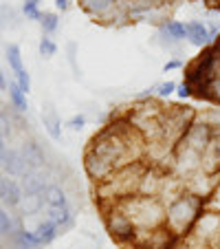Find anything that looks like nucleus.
<instances>
[{
    "instance_id": "nucleus-32",
    "label": "nucleus",
    "mask_w": 220,
    "mask_h": 249,
    "mask_svg": "<svg viewBox=\"0 0 220 249\" xmlns=\"http://www.w3.org/2000/svg\"><path fill=\"white\" fill-rule=\"evenodd\" d=\"M55 7H57L60 11H68L70 2H68V0H55Z\"/></svg>"
},
{
    "instance_id": "nucleus-34",
    "label": "nucleus",
    "mask_w": 220,
    "mask_h": 249,
    "mask_svg": "<svg viewBox=\"0 0 220 249\" xmlns=\"http://www.w3.org/2000/svg\"><path fill=\"white\" fill-rule=\"evenodd\" d=\"M211 249H220V236L214 240V243H211Z\"/></svg>"
},
{
    "instance_id": "nucleus-15",
    "label": "nucleus",
    "mask_w": 220,
    "mask_h": 249,
    "mask_svg": "<svg viewBox=\"0 0 220 249\" xmlns=\"http://www.w3.org/2000/svg\"><path fill=\"white\" fill-rule=\"evenodd\" d=\"M33 236L38 238V243L40 245H49V243H53V240L57 238V234H60V230H57V225H53L49 218H44V221H40L38 225L33 227Z\"/></svg>"
},
{
    "instance_id": "nucleus-4",
    "label": "nucleus",
    "mask_w": 220,
    "mask_h": 249,
    "mask_svg": "<svg viewBox=\"0 0 220 249\" xmlns=\"http://www.w3.org/2000/svg\"><path fill=\"white\" fill-rule=\"evenodd\" d=\"M211 137H214V130H211L209 126H207L205 122H201V119H194V124L185 130V135L181 137V141H178V146H185L189 148V150L198 152V155H203V152L207 150V146H209Z\"/></svg>"
},
{
    "instance_id": "nucleus-24",
    "label": "nucleus",
    "mask_w": 220,
    "mask_h": 249,
    "mask_svg": "<svg viewBox=\"0 0 220 249\" xmlns=\"http://www.w3.org/2000/svg\"><path fill=\"white\" fill-rule=\"evenodd\" d=\"M38 49H40V55H42V57H53V55H55V51H57L55 42H53L51 38H47V36L40 40V47Z\"/></svg>"
},
{
    "instance_id": "nucleus-28",
    "label": "nucleus",
    "mask_w": 220,
    "mask_h": 249,
    "mask_svg": "<svg viewBox=\"0 0 220 249\" xmlns=\"http://www.w3.org/2000/svg\"><path fill=\"white\" fill-rule=\"evenodd\" d=\"M84 124H86V117L84 115H75V117H70L68 119V124H66V126L70 128V130H82V128H84Z\"/></svg>"
},
{
    "instance_id": "nucleus-1",
    "label": "nucleus",
    "mask_w": 220,
    "mask_h": 249,
    "mask_svg": "<svg viewBox=\"0 0 220 249\" xmlns=\"http://www.w3.org/2000/svg\"><path fill=\"white\" fill-rule=\"evenodd\" d=\"M115 205L123 214H128V218L136 227V231H154L165 225V203L159 196L132 194V196L119 198Z\"/></svg>"
},
{
    "instance_id": "nucleus-5",
    "label": "nucleus",
    "mask_w": 220,
    "mask_h": 249,
    "mask_svg": "<svg viewBox=\"0 0 220 249\" xmlns=\"http://www.w3.org/2000/svg\"><path fill=\"white\" fill-rule=\"evenodd\" d=\"M189 234L211 245L220 236V212L218 210H207L205 207V210L201 212V216L196 218V223H194V227H192Z\"/></svg>"
},
{
    "instance_id": "nucleus-20",
    "label": "nucleus",
    "mask_w": 220,
    "mask_h": 249,
    "mask_svg": "<svg viewBox=\"0 0 220 249\" xmlns=\"http://www.w3.org/2000/svg\"><path fill=\"white\" fill-rule=\"evenodd\" d=\"M7 62H9V69L14 71V75L22 73L24 64H22V53H20L18 44H7Z\"/></svg>"
},
{
    "instance_id": "nucleus-7",
    "label": "nucleus",
    "mask_w": 220,
    "mask_h": 249,
    "mask_svg": "<svg viewBox=\"0 0 220 249\" xmlns=\"http://www.w3.org/2000/svg\"><path fill=\"white\" fill-rule=\"evenodd\" d=\"M0 172H5L7 177H11V179H22L27 172H31V168H29L27 159H24L22 150L20 148H9L5 155V163H2V170Z\"/></svg>"
},
{
    "instance_id": "nucleus-19",
    "label": "nucleus",
    "mask_w": 220,
    "mask_h": 249,
    "mask_svg": "<svg viewBox=\"0 0 220 249\" xmlns=\"http://www.w3.org/2000/svg\"><path fill=\"white\" fill-rule=\"evenodd\" d=\"M20 221H14L11 214L0 205V238H7V236H14V231L18 230Z\"/></svg>"
},
{
    "instance_id": "nucleus-8",
    "label": "nucleus",
    "mask_w": 220,
    "mask_h": 249,
    "mask_svg": "<svg viewBox=\"0 0 220 249\" xmlns=\"http://www.w3.org/2000/svg\"><path fill=\"white\" fill-rule=\"evenodd\" d=\"M201 170L203 172H207V174H211V177H218L220 174V130L214 132V137H211L207 150L203 152Z\"/></svg>"
},
{
    "instance_id": "nucleus-2",
    "label": "nucleus",
    "mask_w": 220,
    "mask_h": 249,
    "mask_svg": "<svg viewBox=\"0 0 220 249\" xmlns=\"http://www.w3.org/2000/svg\"><path fill=\"white\" fill-rule=\"evenodd\" d=\"M205 210V201L196 194L181 192L165 205V227L172 231L176 238H183L192 231L196 218Z\"/></svg>"
},
{
    "instance_id": "nucleus-22",
    "label": "nucleus",
    "mask_w": 220,
    "mask_h": 249,
    "mask_svg": "<svg viewBox=\"0 0 220 249\" xmlns=\"http://www.w3.org/2000/svg\"><path fill=\"white\" fill-rule=\"evenodd\" d=\"M40 24H42V31L44 33H53L57 29V24H60V18H57V14L44 11L42 18H40Z\"/></svg>"
},
{
    "instance_id": "nucleus-6",
    "label": "nucleus",
    "mask_w": 220,
    "mask_h": 249,
    "mask_svg": "<svg viewBox=\"0 0 220 249\" xmlns=\"http://www.w3.org/2000/svg\"><path fill=\"white\" fill-rule=\"evenodd\" d=\"M22 198H24V192L20 188V181L2 174V181H0V205L5 210H18Z\"/></svg>"
},
{
    "instance_id": "nucleus-10",
    "label": "nucleus",
    "mask_w": 220,
    "mask_h": 249,
    "mask_svg": "<svg viewBox=\"0 0 220 249\" xmlns=\"http://www.w3.org/2000/svg\"><path fill=\"white\" fill-rule=\"evenodd\" d=\"M20 188H22L24 196H44L49 190L47 174H42L40 170H31L20 179Z\"/></svg>"
},
{
    "instance_id": "nucleus-13",
    "label": "nucleus",
    "mask_w": 220,
    "mask_h": 249,
    "mask_svg": "<svg viewBox=\"0 0 220 249\" xmlns=\"http://www.w3.org/2000/svg\"><path fill=\"white\" fill-rule=\"evenodd\" d=\"M42 124H44V130L49 132V137L51 139H62V119L57 117V113L51 108V106H47V108L42 110Z\"/></svg>"
},
{
    "instance_id": "nucleus-33",
    "label": "nucleus",
    "mask_w": 220,
    "mask_h": 249,
    "mask_svg": "<svg viewBox=\"0 0 220 249\" xmlns=\"http://www.w3.org/2000/svg\"><path fill=\"white\" fill-rule=\"evenodd\" d=\"M7 80H5V73H2V71H0V90H7Z\"/></svg>"
},
{
    "instance_id": "nucleus-31",
    "label": "nucleus",
    "mask_w": 220,
    "mask_h": 249,
    "mask_svg": "<svg viewBox=\"0 0 220 249\" xmlns=\"http://www.w3.org/2000/svg\"><path fill=\"white\" fill-rule=\"evenodd\" d=\"M181 66H183V62H181V60H169V62H168V64H165V66H163V69H165V73H168V71H174V69H181Z\"/></svg>"
},
{
    "instance_id": "nucleus-35",
    "label": "nucleus",
    "mask_w": 220,
    "mask_h": 249,
    "mask_svg": "<svg viewBox=\"0 0 220 249\" xmlns=\"http://www.w3.org/2000/svg\"><path fill=\"white\" fill-rule=\"evenodd\" d=\"M207 2H211V5H216L220 9V0H207Z\"/></svg>"
},
{
    "instance_id": "nucleus-29",
    "label": "nucleus",
    "mask_w": 220,
    "mask_h": 249,
    "mask_svg": "<svg viewBox=\"0 0 220 249\" xmlns=\"http://www.w3.org/2000/svg\"><path fill=\"white\" fill-rule=\"evenodd\" d=\"M176 95H178V97H181V99H185V97H192V95H194V89L187 84V82H183L181 86H176Z\"/></svg>"
},
{
    "instance_id": "nucleus-30",
    "label": "nucleus",
    "mask_w": 220,
    "mask_h": 249,
    "mask_svg": "<svg viewBox=\"0 0 220 249\" xmlns=\"http://www.w3.org/2000/svg\"><path fill=\"white\" fill-rule=\"evenodd\" d=\"M7 150H9V146H7V139L2 135H0V170H2V163H5V155Z\"/></svg>"
},
{
    "instance_id": "nucleus-3",
    "label": "nucleus",
    "mask_w": 220,
    "mask_h": 249,
    "mask_svg": "<svg viewBox=\"0 0 220 249\" xmlns=\"http://www.w3.org/2000/svg\"><path fill=\"white\" fill-rule=\"evenodd\" d=\"M103 212H106L103 221H106L108 234L113 236L117 243H121V245H132L135 243L136 227L132 225V221L128 218V214H123L117 205H110L108 210H103Z\"/></svg>"
},
{
    "instance_id": "nucleus-36",
    "label": "nucleus",
    "mask_w": 220,
    "mask_h": 249,
    "mask_svg": "<svg viewBox=\"0 0 220 249\" xmlns=\"http://www.w3.org/2000/svg\"><path fill=\"white\" fill-rule=\"evenodd\" d=\"M216 44H218V49H220V42H216ZM218 60H220V55H218Z\"/></svg>"
},
{
    "instance_id": "nucleus-21",
    "label": "nucleus",
    "mask_w": 220,
    "mask_h": 249,
    "mask_svg": "<svg viewBox=\"0 0 220 249\" xmlns=\"http://www.w3.org/2000/svg\"><path fill=\"white\" fill-rule=\"evenodd\" d=\"M174 249H211V245L205 243V240H201V238H196V236L187 234V236H183V238L176 240Z\"/></svg>"
},
{
    "instance_id": "nucleus-25",
    "label": "nucleus",
    "mask_w": 220,
    "mask_h": 249,
    "mask_svg": "<svg viewBox=\"0 0 220 249\" xmlns=\"http://www.w3.org/2000/svg\"><path fill=\"white\" fill-rule=\"evenodd\" d=\"M174 90H176V84H174V82H163V84H156L154 86V97H159V99L169 97Z\"/></svg>"
},
{
    "instance_id": "nucleus-14",
    "label": "nucleus",
    "mask_w": 220,
    "mask_h": 249,
    "mask_svg": "<svg viewBox=\"0 0 220 249\" xmlns=\"http://www.w3.org/2000/svg\"><path fill=\"white\" fill-rule=\"evenodd\" d=\"M47 218L57 225V230H66L73 225V212L70 207H47Z\"/></svg>"
},
{
    "instance_id": "nucleus-17",
    "label": "nucleus",
    "mask_w": 220,
    "mask_h": 249,
    "mask_svg": "<svg viewBox=\"0 0 220 249\" xmlns=\"http://www.w3.org/2000/svg\"><path fill=\"white\" fill-rule=\"evenodd\" d=\"M44 198H47V207H70L68 196H66L64 188H60V185H49Z\"/></svg>"
},
{
    "instance_id": "nucleus-27",
    "label": "nucleus",
    "mask_w": 220,
    "mask_h": 249,
    "mask_svg": "<svg viewBox=\"0 0 220 249\" xmlns=\"http://www.w3.org/2000/svg\"><path fill=\"white\" fill-rule=\"evenodd\" d=\"M0 135L5 137V139L11 137V119H9V115L2 113V110H0Z\"/></svg>"
},
{
    "instance_id": "nucleus-23",
    "label": "nucleus",
    "mask_w": 220,
    "mask_h": 249,
    "mask_svg": "<svg viewBox=\"0 0 220 249\" xmlns=\"http://www.w3.org/2000/svg\"><path fill=\"white\" fill-rule=\"evenodd\" d=\"M22 11H24V16H27L29 20H38L40 22V18H42V11L38 9V0H24Z\"/></svg>"
},
{
    "instance_id": "nucleus-12",
    "label": "nucleus",
    "mask_w": 220,
    "mask_h": 249,
    "mask_svg": "<svg viewBox=\"0 0 220 249\" xmlns=\"http://www.w3.org/2000/svg\"><path fill=\"white\" fill-rule=\"evenodd\" d=\"M20 150H22L24 159H27V163H29V168H31V170H42V165L47 163V157H44V150L40 148L38 141H33V139L24 141Z\"/></svg>"
},
{
    "instance_id": "nucleus-18",
    "label": "nucleus",
    "mask_w": 220,
    "mask_h": 249,
    "mask_svg": "<svg viewBox=\"0 0 220 249\" xmlns=\"http://www.w3.org/2000/svg\"><path fill=\"white\" fill-rule=\"evenodd\" d=\"M7 93H9L11 106H14L18 113H24V110L29 108V106H27V93H22V90H20V86L16 84V80L9 82V86H7Z\"/></svg>"
},
{
    "instance_id": "nucleus-37",
    "label": "nucleus",
    "mask_w": 220,
    "mask_h": 249,
    "mask_svg": "<svg viewBox=\"0 0 220 249\" xmlns=\"http://www.w3.org/2000/svg\"><path fill=\"white\" fill-rule=\"evenodd\" d=\"M0 181H2V174H0Z\"/></svg>"
},
{
    "instance_id": "nucleus-11",
    "label": "nucleus",
    "mask_w": 220,
    "mask_h": 249,
    "mask_svg": "<svg viewBox=\"0 0 220 249\" xmlns=\"http://www.w3.org/2000/svg\"><path fill=\"white\" fill-rule=\"evenodd\" d=\"M185 27H187V36H185V38H187L194 47L205 49L214 42L209 36V27H207L205 22H201V20H192V22H187Z\"/></svg>"
},
{
    "instance_id": "nucleus-16",
    "label": "nucleus",
    "mask_w": 220,
    "mask_h": 249,
    "mask_svg": "<svg viewBox=\"0 0 220 249\" xmlns=\"http://www.w3.org/2000/svg\"><path fill=\"white\" fill-rule=\"evenodd\" d=\"M14 245L18 249H38V247H42V245L38 243V238L33 236V231L31 230H24V227H20L18 225V230L14 231Z\"/></svg>"
},
{
    "instance_id": "nucleus-9",
    "label": "nucleus",
    "mask_w": 220,
    "mask_h": 249,
    "mask_svg": "<svg viewBox=\"0 0 220 249\" xmlns=\"http://www.w3.org/2000/svg\"><path fill=\"white\" fill-rule=\"evenodd\" d=\"M185 36H187V27L183 22H178V20H163L159 27V38L161 42H163V47H174V44H178L181 40H185Z\"/></svg>"
},
{
    "instance_id": "nucleus-26",
    "label": "nucleus",
    "mask_w": 220,
    "mask_h": 249,
    "mask_svg": "<svg viewBox=\"0 0 220 249\" xmlns=\"http://www.w3.org/2000/svg\"><path fill=\"white\" fill-rule=\"evenodd\" d=\"M16 84L20 86V90H22V93H29V90H31V77H29L27 69H24L22 73H18V75H16Z\"/></svg>"
}]
</instances>
